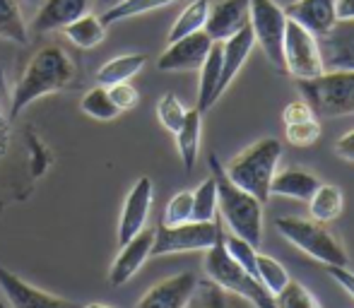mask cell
Returning <instances> with one entry per match:
<instances>
[{"instance_id":"obj_1","label":"cell","mask_w":354,"mask_h":308,"mask_svg":"<svg viewBox=\"0 0 354 308\" xmlns=\"http://www.w3.org/2000/svg\"><path fill=\"white\" fill-rule=\"evenodd\" d=\"M75 73H77L75 70V63L66 53V48L56 46V44H48V46L39 48L29 58L17 87L12 89V97H10V106H8L10 121H15L37 99L71 87Z\"/></svg>"},{"instance_id":"obj_2","label":"cell","mask_w":354,"mask_h":308,"mask_svg":"<svg viewBox=\"0 0 354 308\" xmlns=\"http://www.w3.org/2000/svg\"><path fill=\"white\" fill-rule=\"evenodd\" d=\"M207 162L217 183V215L227 222L229 231L258 248L263 241V202L229 181L217 154H210Z\"/></svg>"},{"instance_id":"obj_3","label":"cell","mask_w":354,"mask_h":308,"mask_svg":"<svg viewBox=\"0 0 354 308\" xmlns=\"http://www.w3.org/2000/svg\"><path fill=\"white\" fill-rule=\"evenodd\" d=\"M282 157V142L275 137H263L253 142L243 152H239L232 162L224 166V173L234 186L251 193L253 198L266 205L270 198V183L277 173V162Z\"/></svg>"},{"instance_id":"obj_4","label":"cell","mask_w":354,"mask_h":308,"mask_svg":"<svg viewBox=\"0 0 354 308\" xmlns=\"http://www.w3.org/2000/svg\"><path fill=\"white\" fill-rule=\"evenodd\" d=\"M203 267H205L207 280H212L214 285H219L222 289L232 291L239 299L248 301L253 308H277L275 294H272L270 289H266V285H263L258 277L248 275L241 265H236V262L232 260V256H229L227 248H224V231H222V236L214 241V246L205 251V262H203Z\"/></svg>"},{"instance_id":"obj_5","label":"cell","mask_w":354,"mask_h":308,"mask_svg":"<svg viewBox=\"0 0 354 308\" xmlns=\"http://www.w3.org/2000/svg\"><path fill=\"white\" fill-rule=\"evenodd\" d=\"M297 87L313 116L335 118L354 113V70H326L316 77L297 79Z\"/></svg>"},{"instance_id":"obj_6","label":"cell","mask_w":354,"mask_h":308,"mask_svg":"<svg viewBox=\"0 0 354 308\" xmlns=\"http://www.w3.org/2000/svg\"><path fill=\"white\" fill-rule=\"evenodd\" d=\"M277 231L287 238L292 246L304 251L306 256L316 258L326 267H347L350 258L342 243L333 236L321 222L316 220H304V217H280L275 222Z\"/></svg>"},{"instance_id":"obj_7","label":"cell","mask_w":354,"mask_h":308,"mask_svg":"<svg viewBox=\"0 0 354 308\" xmlns=\"http://www.w3.org/2000/svg\"><path fill=\"white\" fill-rule=\"evenodd\" d=\"M222 236V217L212 222H183L176 227L159 224L154 229L152 256H171V253L207 251Z\"/></svg>"},{"instance_id":"obj_8","label":"cell","mask_w":354,"mask_h":308,"mask_svg":"<svg viewBox=\"0 0 354 308\" xmlns=\"http://www.w3.org/2000/svg\"><path fill=\"white\" fill-rule=\"evenodd\" d=\"M248 24L253 29L256 44L263 48L268 61L272 63L277 73H284V29H287V15L284 8L275 3V0H251V15H248Z\"/></svg>"},{"instance_id":"obj_9","label":"cell","mask_w":354,"mask_h":308,"mask_svg":"<svg viewBox=\"0 0 354 308\" xmlns=\"http://www.w3.org/2000/svg\"><path fill=\"white\" fill-rule=\"evenodd\" d=\"M284 70L287 75L297 79H308L326 73L321 58V48H318V37H313L308 29L301 24L287 19V29H284Z\"/></svg>"},{"instance_id":"obj_10","label":"cell","mask_w":354,"mask_h":308,"mask_svg":"<svg viewBox=\"0 0 354 308\" xmlns=\"http://www.w3.org/2000/svg\"><path fill=\"white\" fill-rule=\"evenodd\" d=\"M0 291L5 294L10 308H82L71 299L32 287L3 265H0Z\"/></svg>"},{"instance_id":"obj_11","label":"cell","mask_w":354,"mask_h":308,"mask_svg":"<svg viewBox=\"0 0 354 308\" xmlns=\"http://www.w3.org/2000/svg\"><path fill=\"white\" fill-rule=\"evenodd\" d=\"M212 39L205 32L188 34L183 39L169 44L167 51L159 56L157 68L162 73H183V70H201L203 61L212 48Z\"/></svg>"},{"instance_id":"obj_12","label":"cell","mask_w":354,"mask_h":308,"mask_svg":"<svg viewBox=\"0 0 354 308\" xmlns=\"http://www.w3.org/2000/svg\"><path fill=\"white\" fill-rule=\"evenodd\" d=\"M152 198H154L152 178L140 176L136 181V186L131 188V193L126 195L121 220H118V243L121 246L145 229L149 217V207H152Z\"/></svg>"},{"instance_id":"obj_13","label":"cell","mask_w":354,"mask_h":308,"mask_svg":"<svg viewBox=\"0 0 354 308\" xmlns=\"http://www.w3.org/2000/svg\"><path fill=\"white\" fill-rule=\"evenodd\" d=\"M196 285L198 277L193 272H178V275L167 277V280L149 287L136 308H188Z\"/></svg>"},{"instance_id":"obj_14","label":"cell","mask_w":354,"mask_h":308,"mask_svg":"<svg viewBox=\"0 0 354 308\" xmlns=\"http://www.w3.org/2000/svg\"><path fill=\"white\" fill-rule=\"evenodd\" d=\"M152 243H154V229H142L140 233L126 241L121 246V253L113 260L111 270H109V282L111 287H121L131 282L138 275V270L147 262L152 256Z\"/></svg>"},{"instance_id":"obj_15","label":"cell","mask_w":354,"mask_h":308,"mask_svg":"<svg viewBox=\"0 0 354 308\" xmlns=\"http://www.w3.org/2000/svg\"><path fill=\"white\" fill-rule=\"evenodd\" d=\"M337 0H294L284 8V15L292 22L301 24L313 37H326L337 24Z\"/></svg>"},{"instance_id":"obj_16","label":"cell","mask_w":354,"mask_h":308,"mask_svg":"<svg viewBox=\"0 0 354 308\" xmlns=\"http://www.w3.org/2000/svg\"><path fill=\"white\" fill-rule=\"evenodd\" d=\"M248 15H251V0H219V3L210 5L203 32L212 41H224L241 27H246Z\"/></svg>"},{"instance_id":"obj_17","label":"cell","mask_w":354,"mask_h":308,"mask_svg":"<svg viewBox=\"0 0 354 308\" xmlns=\"http://www.w3.org/2000/svg\"><path fill=\"white\" fill-rule=\"evenodd\" d=\"M89 5H92V0H44L41 8L34 15L32 24H29V32L48 34L66 29L71 22L89 12Z\"/></svg>"},{"instance_id":"obj_18","label":"cell","mask_w":354,"mask_h":308,"mask_svg":"<svg viewBox=\"0 0 354 308\" xmlns=\"http://www.w3.org/2000/svg\"><path fill=\"white\" fill-rule=\"evenodd\" d=\"M326 70H354V19L337 22L330 34L318 41Z\"/></svg>"},{"instance_id":"obj_19","label":"cell","mask_w":354,"mask_h":308,"mask_svg":"<svg viewBox=\"0 0 354 308\" xmlns=\"http://www.w3.org/2000/svg\"><path fill=\"white\" fill-rule=\"evenodd\" d=\"M253 46H256V37H253L251 24L241 27L236 34H232V37L222 41V75H219V87H217L219 97H222L224 89L234 82V77L239 75L243 63L251 56Z\"/></svg>"},{"instance_id":"obj_20","label":"cell","mask_w":354,"mask_h":308,"mask_svg":"<svg viewBox=\"0 0 354 308\" xmlns=\"http://www.w3.org/2000/svg\"><path fill=\"white\" fill-rule=\"evenodd\" d=\"M318 186H321V181L306 169H287V171L272 176L270 195L294 198V200L308 202Z\"/></svg>"},{"instance_id":"obj_21","label":"cell","mask_w":354,"mask_h":308,"mask_svg":"<svg viewBox=\"0 0 354 308\" xmlns=\"http://www.w3.org/2000/svg\"><path fill=\"white\" fill-rule=\"evenodd\" d=\"M219 75H222V41H214L207 58L201 66V84H198V111L205 113L219 99Z\"/></svg>"},{"instance_id":"obj_22","label":"cell","mask_w":354,"mask_h":308,"mask_svg":"<svg viewBox=\"0 0 354 308\" xmlns=\"http://www.w3.org/2000/svg\"><path fill=\"white\" fill-rule=\"evenodd\" d=\"M201 133H203V113L198 108L186 111L181 128H178L174 135H176V147L181 154V162L186 166V171H193L198 162V150H201Z\"/></svg>"},{"instance_id":"obj_23","label":"cell","mask_w":354,"mask_h":308,"mask_svg":"<svg viewBox=\"0 0 354 308\" xmlns=\"http://www.w3.org/2000/svg\"><path fill=\"white\" fill-rule=\"evenodd\" d=\"M147 56L145 53H128V56L111 58L109 63H104L97 73V82L102 87H111L118 82H131V77H136L138 73L145 68Z\"/></svg>"},{"instance_id":"obj_24","label":"cell","mask_w":354,"mask_h":308,"mask_svg":"<svg viewBox=\"0 0 354 308\" xmlns=\"http://www.w3.org/2000/svg\"><path fill=\"white\" fill-rule=\"evenodd\" d=\"M66 37L71 39L77 48L89 51V48L99 46V44L104 41V37H106V24H104L102 17H97V15L84 12L82 17H77L75 22L68 24Z\"/></svg>"},{"instance_id":"obj_25","label":"cell","mask_w":354,"mask_h":308,"mask_svg":"<svg viewBox=\"0 0 354 308\" xmlns=\"http://www.w3.org/2000/svg\"><path fill=\"white\" fill-rule=\"evenodd\" d=\"M210 0H193L191 5L181 10V15L176 17L174 22L171 32H169V44L176 41V39H183L188 34H196V32H203L207 22V12H210Z\"/></svg>"},{"instance_id":"obj_26","label":"cell","mask_w":354,"mask_h":308,"mask_svg":"<svg viewBox=\"0 0 354 308\" xmlns=\"http://www.w3.org/2000/svg\"><path fill=\"white\" fill-rule=\"evenodd\" d=\"M188 308H241V299L214 285L212 280H198Z\"/></svg>"},{"instance_id":"obj_27","label":"cell","mask_w":354,"mask_h":308,"mask_svg":"<svg viewBox=\"0 0 354 308\" xmlns=\"http://www.w3.org/2000/svg\"><path fill=\"white\" fill-rule=\"evenodd\" d=\"M308 210H311L313 220L321 222V224L335 222L342 212V193L335 186H323L321 183L308 200Z\"/></svg>"},{"instance_id":"obj_28","label":"cell","mask_w":354,"mask_h":308,"mask_svg":"<svg viewBox=\"0 0 354 308\" xmlns=\"http://www.w3.org/2000/svg\"><path fill=\"white\" fill-rule=\"evenodd\" d=\"M0 39L12 44H27L29 32L22 17L19 0H0Z\"/></svg>"},{"instance_id":"obj_29","label":"cell","mask_w":354,"mask_h":308,"mask_svg":"<svg viewBox=\"0 0 354 308\" xmlns=\"http://www.w3.org/2000/svg\"><path fill=\"white\" fill-rule=\"evenodd\" d=\"M176 3V0H121L116 3L113 8H109L106 12H102V22L106 24H116V22H123V19H131V17H138V15H145V12H152V10H159V8H167V5Z\"/></svg>"},{"instance_id":"obj_30","label":"cell","mask_w":354,"mask_h":308,"mask_svg":"<svg viewBox=\"0 0 354 308\" xmlns=\"http://www.w3.org/2000/svg\"><path fill=\"white\" fill-rule=\"evenodd\" d=\"M80 108H82L89 118H94V121H113V118L121 113L113 106L111 97H109V89L102 87V84H97V87L84 94L82 102H80Z\"/></svg>"},{"instance_id":"obj_31","label":"cell","mask_w":354,"mask_h":308,"mask_svg":"<svg viewBox=\"0 0 354 308\" xmlns=\"http://www.w3.org/2000/svg\"><path fill=\"white\" fill-rule=\"evenodd\" d=\"M217 217V183L207 176L193 191V222H212Z\"/></svg>"},{"instance_id":"obj_32","label":"cell","mask_w":354,"mask_h":308,"mask_svg":"<svg viewBox=\"0 0 354 308\" xmlns=\"http://www.w3.org/2000/svg\"><path fill=\"white\" fill-rule=\"evenodd\" d=\"M256 277L266 285V289H270L272 294L284 289V285L289 282L287 270L275 260V258L266 256V253H258L256 256Z\"/></svg>"},{"instance_id":"obj_33","label":"cell","mask_w":354,"mask_h":308,"mask_svg":"<svg viewBox=\"0 0 354 308\" xmlns=\"http://www.w3.org/2000/svg\"><path fill=\"white\" fill-rule=\"evenodd\" d=\"M224 248H227V253L232 256V260L236 262V265H241L248 275L256 277V256H258L256 246L243 241L236 233H224Z\"/></svg>"},{"instance_id":"obj_34","label":"cell","mask_w":354,"mask_h":308,"mask_svg":"<svg viewBox=\"0 0 354 308\" xmlns=\"http://www.w3.org/2000/svg\"><path fill=\"white\" fill-rule=\"evenodd\" d=\"M275 304H277V308H321L318 301L313 299L311 291L294 280H289L287 285H284V289L277 291Z\"/></svg>"},{"instance_id":"obj_35","label":"cell","mask_w":354,"mask_h":308,"mask_svg":"<svg viewBox=\"0 0 354 308\" xmlns=\"http://www.w3.org/2000/svg\"><path fill=\"white\" fill-rule=\"evenodd\" d=\"M186 111L188 108L178 102L176 94H164L157 104V118L169 133H176L178 128H181L183 118H186Z\"/></svg>"},{"instance_id":"obj_36","label":"cell","mask_w":354,"mask_h":308,"mask_svg":"<svg viewBox=\"0 0 354 308\" xmlns=\"http://www.w3.org/2000/svg\"><path fill=\"white\" fill-rule=\"evenodd\" d=\"M193 220V191H181L169 200L167 210H164L162 224L167 227H176L183 222Z\"/></svg>"},{"instance_id":"obj_37","label":"cell","mask_w":354,"mask_h":308,"mask_svg":"<svg viewBox=\"0 0 354 308\" xmlns=\"http://www.w3.org/2000/svg\"><path fill=\"white\" fill-rule=\"evenodd\" d=\"M287 142L294 147H308L321 137V123L316 118H308V121H301V123H292L287 126Z\"/></svg>"},{"instance_id":"obj_38","label":"cell","mask_w":354,"mask_h":308,"mask_svg":"<svg viewBox=\"0 0 354 308\" xmlns=\"http://www.w3.org/2000/svg\"><path fill=\"white\" fill-rule=\"evenodd\" d=\"M106 89H109V97H111L113 106H116L118 111H131V108H136L138 102H140V94H138V89L133 87L131 82H118Z\"/></svg>"},{"instance_id":"obj_39","label":"cell","mask_w":354,"mask_h":308,"mask_svg":"<svg viewBox=\"0 0 354 308\" xmlns=\"http://www.w3.org/2000/svg\"><path fill=\"white\" fill-rule=\"evenodd\" d=\"M308 118H313V111L311 106H308L304 99H299V102H292L287 104V108L282 111V121L284 126H292V123H301V121H308Z\"/></svg>"},{"instance_id":"obj_40","label":"cell","mask_w":354,"mask_h":308,"mask_svg":"<svg viewBox=\"0 0 354 308\" xmlns=\"http://www.w3.org/2000/svg\"><path fill=\"white\" fill-rule=\"evenodd\" d=\"M3 79H0V157L8 152V145H10V111L3 106Z\"/></svg>"},{"instance_id":"obj_41","label":"cell","mask_w":354,"mask_h":308,"mask_svg":"<svg viewBox=\"0 0 354 308\" xmlns=\"http://www.w3.org/2000/svg\"><path fill=\"white\" fill-rule=\"evenodd\" d=\"M328 275L354 299V272H350L347 267H328Z\"/></svg>"},{"instance_id":"obj_42","label":"cell","mask_w":354,"mask_h":308,"mask_svg":"<svg viewBox=\"0 0 354 308\" xmlns=\"http://www.w3.org/2000/svg\"><path fill=\"white\" fill-rule=\"evenodd\" d=\"M335 152H337V157H340V159L354 164V131H350L347 135H342L340 140H337Z\"/></svg>"},{"instance_id":"obj_43","label":"cell","mask_w":354,"mask_h":308,"mask_svg":"<svg viewBox=\"0 0 354 308\" xmlns=\"http://www.w3.org/2000/svg\"><path fill=\"white\" fill-rule=\"evenodd\" d=\"M337 22H352L354 19V0H337Z\"/></svg>"},{"instance_id":"obj_44","label":"cell","mask_w":354,"mask_h":308,"mask_svg":"<svg viewBox=\"0 0 354 308\" xmlns=\"http://www.w3.org/2000/svg\"><path fill=\"white\" fill-rule=\"evenodd\" d=\"M82 308H109V306H104V304H89V306H82Z\"/></svg>"},{"instance_id":"obj_45","label":"cell","mask_w":354,"mask_h":308,"mask_svg":"<svg viewBox=\"0 0 354 308\" xmlns=\"http://www.w3.org/2000/svg\"><path fill=\"white\" fill-rule=\"evenodd\" d=\"M0 308H10V306H5V304H3V299H0Z\"/></svg>"},{"instance_id":"obj_46","label":"cell","mask_w":354,"mask_h":308,"mask_svg":"<svg viewBox=\"0 0 354 308\" xmlns=\"http://www.w3.org/2000/svg\"><path fill=\"white\" fill-rule=\"evenodd\" d=\"M104 3H109V0H104Z\"/></svg>"}]
</instances>
